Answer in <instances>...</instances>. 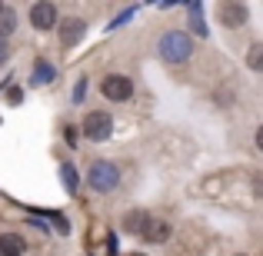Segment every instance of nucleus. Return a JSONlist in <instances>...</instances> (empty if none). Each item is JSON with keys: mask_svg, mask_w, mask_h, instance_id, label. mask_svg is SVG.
<instances>
[{"mask_svg": "<svg viewBox=\"0 0 263 256\" xmlns=\"http://www.w3.org/2000/svg\"><path fill=\"white\" fill-rule=\"evenodd\" d=\"M87 183H90V190H97V193H110L120 183V170L110 160H97V163H90V170H87Z\"/></svg>", "mask_w": 263, "mask_h": 256, "instance_id": "obj_2", "label": "nucleus"}, {"mask_svg": "<svg viewBox=\"0 0 263 256\" xmlns=\"http://www.w3.org/2000/svg\"><path fill=\"white\" fill-rule=\"evenodd\" d=\"M147 223H150V213H143V210H130L127 216H123V230L134 233V237H143V233H147Z\"/></svg>", "mask_w": 263, "mask_h": 256, "instance_id": "obj_8", "label": "nucleus"}, {"mask_svg": "<svg viewBox=\"0 0 263 256\" xmlns=\"http://www.w3.org/2000/svg\"><path fill=\"white\" fill-rule=\"evenodd\" d=\"M24 253H27L24 237H17V233H0V256H24Z\"/></svg>", "mask_w": 263, "mask_h": 256, "instance_id": "obj_9", "label": "nucleus"}, {"mask_svg": "<svg viewBox=\"0 0 263 256\" xmlns=\"http://www.w3.org/2000/svg\"><path fill=\"white\" fill-rule=\"evenodd\" d=\"M0 13H4V7H0Z\"/></svg>", "mask_w": 263, "mask_h": 256, "instance_id": "obj_22", "label": "nucleus"}, {"mask_svg": "<svg viewBox=\"0 0 263 256\" xmlns=\"http://www.w3.org/2000/svg\"><path fill=\"white\" fill-rule=\"evenodd\" d=\"M80 130H84L87 140L103 143V140H110V133H114V116L103 113V110H90L84 116V123H80Z\"/></svg>", "mask_w": 263, "mask_h": 256, "instance_id": "obj_3", "label": "nucleus"}, {"mask_svg": "<svg viewBox=\"0 0 263 256\" xmlns=\"http://www.w3.org/2000/svg\"><path fill=\"white\" fill-rule=\"evenodd\" d=\"M257 150H260V153H263V127L257 130Z\"/></svg>", "mask_w": 263, "mask_h": 256, "instance_id": "obj_20", "label": "nucleus"}, {"mask_svg": "<svg viewBox=\"0 0 263 256\" xmlns=\"http://www.w3.org/2000/svg\"><path fill=\"white\" fill-rule=\"evenodd\" d=\"M247 67H250L253 73H263V44H253L250 50H247Z\"/></svg>", "mask_w": 263, "mask_h": 256, "instance_id": "obj_14", "label": "nucleus"}, {"mask_svg": "<svg viewBox=\"0 0 263 256\" xmlns=\"http://www.w3.org/2000/svg\"><path fill=\"white\" fill-rule=\"evenodd\" d=\"M257 196H263V176H257Z\"/></svg>", "mask_w": 263, "mask_h": 256, "instance_id": "obj_21", "label": "nucleus"}, {"mask_svg": "<svg viewBox=\"0 0 263 256\" xmlns=\"http://www.w3.org/2000/svg\"><path fill=\"white\" fill-rule=\"evenodd\" d=\"M13 24H17V17H13V10H10V7H4V13H0V33L7 37V33L13 30Z\"/></svg>", "mask_w": 263, "mask_h": 256, "instance_id": "obj_15", "label": "nucleus"}, {"mask_svg": "<svg viewBox=\"0 0 263 256\" xmlns=\"http://www.w3.org/2000/svg\"><path fill=\"white\" fill-rule=\"evenodd\" d=\"M190 53H193L190 33H183V30H167V33L160 37V57L167 60V64H183Z\"/></svg>", "mask_w": 263, "mask_h": 256, "instance_id": "obj_1", "label": "nucleus"}, {"mask_svg": "<svg viewBox=\"0 0 263 256\" xmlns=\"http://www.w3.org/2000/svg\"><path fill=\"white\" fill-rule=\"evenodd\" d=\"M130 17H134V7H127V10H123V13H120V17H117V20H110V30H117V27H120V24H127Z\"/></svg>", "mask_w": 263, "mask_h": 256, "instance_id": "obj_17", "label": "nucleus"}, {"mask_svg": "<svg viewBox=\"0 0 263 256\" xmlns=\"http://www.w3.org/2000/svg\"><path fill=\"white\" fill-rule=\"evenodd\" d=\"M53 73H57V70H53V67L47 64V60H37V67H33V77H30V84H33V87H40V84H50V80H53Z\"/></svg>", "mask_w": 263, "mask_h": 256, "instance_id": "obj_11", "label": "nucleus"}, {"mask_svg": "<svg viewBox=\"0 0 263 256\" xmlns=\"http://www.w3.org/2000/svg\"><path fill=\"white\" fill-rule=\"evenodd\" d=\"M217 13H220V24H227V27H240V24H247V17H250V10H247L243 4H233V0L220 4Z\"/></svg>", "mask_w": 263, "mask_h": 256, "instance_id": "obj_7", "label": "nucleus"}, {"mask_svg": "<svg viewBox=\"0 0 263 256\" xmlns=\"http://www.w3.org/2000/svg\"><path fill=\"white\" fill-rule=\"evenodd\" d=\"M100 93L107 96V100L114 103H123L134 96V84H130V77H120V73H110V77L100 80Z\"/></svg>", "mask_w": 263, "mask_h": 256, "instance_id": "obj_4", "label": "nucleus"}, {"mask_svg": "<svg viewBox=\"0 0 263 256\" xmlns=\"http://www.w3.org/2000/svg\"><path fill=\"white\" fill-rule=\"evenodd\" d=\"M60 180H64V190H67V193H77L80 180H77V170H73V163H60Z\"/></svg>", "mask_w": 263, "mask_h": 256, "instance_id": "obj_13", "label": "nucleus"}, {"mask_svg": "<svg viewBox=\"0 0 263 256\" xmlns=\"http://www.w3.org/2000/svg\"><path fill=\"white\" fill-rule=\"evenodd\" d=\"M53 223H57V233H70V230H67V220L60 216V213H53Z\"/></svg>", "mask_w": 263, "mask_h": 256, "instance_id": "obj_18", "label": "nucleus"}, {"mask_svg": "<svg viewBox=\"0 0 263 256\" xmlns=\"http://www.w3.org/2000/svg\"><path fill=\"white\" fill-rule=\"evenodd\" d=\"M84 96H87V77H80L77 84H73V96H70V100L73 103H84Z\"/></svg>", "mask_w": 263, "mask_h": 256, "instance_id": "obj_16", "label": "nucleus"}, {"mask_svg": "<svg viewBox=\"0 0 263 256\" xmlns=\"http://www.w3.org/2000/svg\"><path fill=\"white\" fill-rule=\"evenodd\" d=\"M186 10H190V30L197 33V37H206V24H203V17H200V10H203V7H200L197 0H193V4L186 7Z\"/></svg>", "mask_w": 263, "mask_h": 256, "instance_id": "obj_12", "label": "nucleus"}, {"mask_svg": "<svg viewBox=\"0 0 263 256\" xmlns=\"http://www.w3.org/2000/svg\"><path fill=\"white\" fill-rule=\"evenodd\" d=\"M30 24L37 27V30H50V27H57V7H53V4H33L30 7Z\"/></svg>", "mask_w": 263, "mask_h": 256, "instance_id": "obj_6", "label": "nucleus"}, {"mask_svg": "<svg viewBox=\"0 0 263 256\" xmlns=\"http://www.w3.org/2000/svg\"><path fill=\"white\" fill-rule=\"evenodd\" d=\"M84 33H87V20L84 17H64V20H60V44H64V47L80 44Z\"/></svg>", "mask_w": 263, "mask_h": 256, "instance_id": "obj_5", "label": "nucleus"}, {"mask_svg": "<svg viewBox=\"0 0 263 256\" xmlns=\"http://www.w3.org/2000/svg\"><path fill=\"white\" fill-rule=\"evenodd\" d=\"M143 240H147V243H167V240H170V223H163V220H154V216H150Z\"/></svg>", "mask_w": 263, "mask_h": 256, "instance_id": "obj_10", "label": "nucleus"}, {"mask_svg": "<svg viewBox=\"0 0 263 256\" xmlns=\"http://www.w3.org/2000/svg\"><path fill=\"white\" fill-rule=\"evenodd\" d=\"M4 60H7V37L0 33V64H4Z\"/></svg>", "mask_w": 263, "mask_h": 256, "instance_id": "obj_19", "label": "nucleus"}]
</instances>
